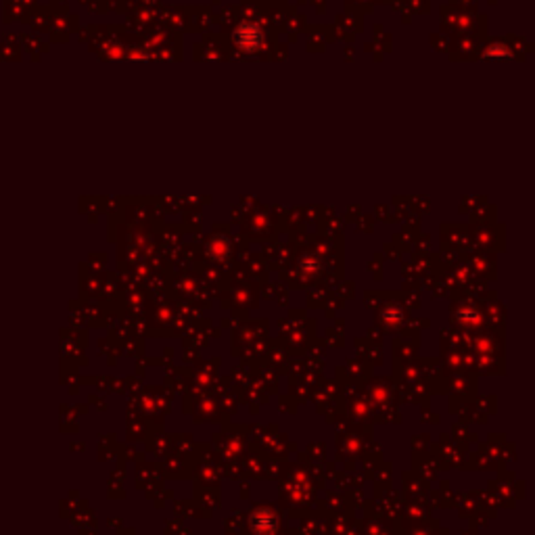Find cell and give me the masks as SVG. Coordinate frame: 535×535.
Here are the masks:
<instances>
[{
  "mask_svg": "<svg viewBox=\"0 0 535 535\" xmlns=\"http://www.w3.org/2000/svg\"><path fill=\"white\" fill-rule=\"evenodd\" d=\"M237 44L241 46V48H245V51H255L260 44H262V40H264V36H262V32L257 30V26H251V24H245V26H241L239 30H237Z\"/></svg>",
  "mask_w": 535,
  "mask_h": 535,
  "instance_id": "6da1fadb",
  "label": "cell"
},
{
  "mask_svg": "<svg viewBox=\"0 0 535 535\" xmlns=\"http://www.w3.org/2000/svg\"><path fill=\"white\" fill-rule=\"evenodd\" d=\"M485 57H512L506 48H489L485 51Z\"/></svg>",
  "mask_w": 535,
  "mask_h": 535,
  "instance_id": "7a4b0ae2",
  "label": "cell"
}]
</instances>
